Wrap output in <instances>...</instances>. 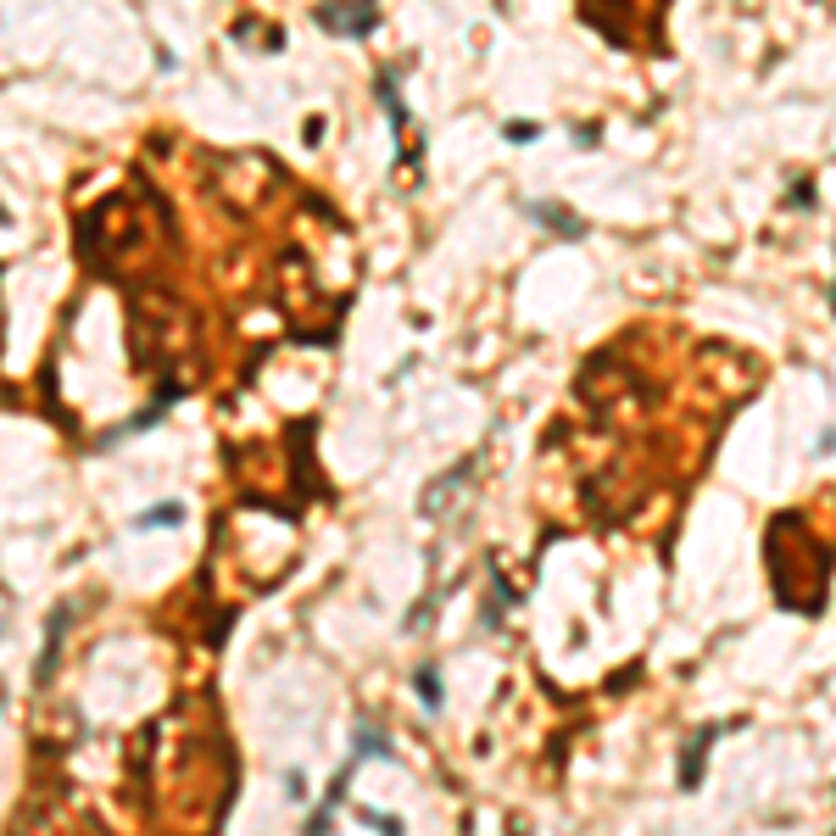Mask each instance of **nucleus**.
<instances>
[{
	"instance_id": "nucleus-3",
	"label": "nucleus",
	"mask_w": 836,
	"mask_h": 836,
	"mask_svg": "<svg viewBox=\"0 0 836 836\" xmlns=\"http://www.w3.org/2000/svg\"><path fill=\"white\" fill-rule=\"evenodd\" d=\"M418 697L430 708H441V680H435V669H418Z\"/></svg>"
},
{
	"instance_id": "nucleus-2",
	"label": "nucleus",
	"mask_w": 836,
	"mask_h": 836,
	"mask_svg": "<svg viewBox=\"0 0 836 836\" xmlns=\"http://www.w3.org/2000/svg\"><path fill=\"white\" fill-rule=\"evenodd\" d=\"M179 518H184V508H179V502H167V508H145L134 525H140V530H151V525H179Z\"/></svg>"
},
{
	"instance_id": "nucleus-1",
	"label": "nucleus",
	"mask_w": 836,
	"mask_h": 836,
	"mask_svg": "<svg viewBox=\"0 0 836 836\" xmlns=\"http://www.w3.org/2000/svg\"><path fill=\"white\" fill-rule=\"evenodd\" d=\"M318 23L329 34H368L374 23H380V12L374 6H318Z\"/></svg>"
},
{
	"instance_id": "nucleus-4",
	"label": "nucleus",
	"mask_w": 836,
	"mask_h": 836,
	"mask_svg": "<svg viewBox=\"0 0 836 836\" xmlns=\"http://www.w3.org/2000/svg\"><path fill=\"white\" fill-rule=\"evenodd\" d=\"M502 134H508L513 145H530V140H535V123H508V129H502Z\"/></svg>"
}]
</instances>
